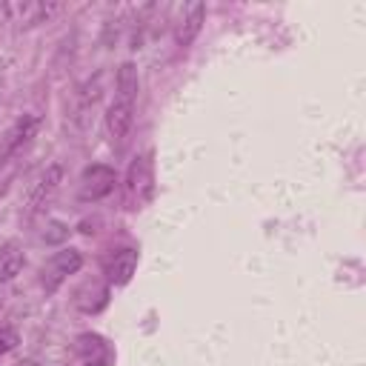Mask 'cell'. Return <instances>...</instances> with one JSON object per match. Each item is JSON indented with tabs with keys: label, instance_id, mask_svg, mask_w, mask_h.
<instances>
[{
	"label": "cell",
	"instance_id": "obj_1",
	"mask_svg": "<svg viewBox=\"0 0 366 366\" xmlns=\"http://www.w3.org/2000/svg\"><path fill=\"white\" fill-rule=\"evenodd\" d=\"M134 103H137V69L132 63H123L117 69L114 97L106 112V129H109L112 140H117V143L126 140V134L134 123Z\"/></svg>",
	"mask_w": 366,
	"mask_h": 366
},
{
	"label": "cell",
	"instance_id": "obj_2",
	"mask_svg": "<svg viewBox=\"0 0 366 366\" xmlns=\"http://www.w3.org/2000/svg\"><path fill=\"white\" fill-rule=\"evenodd\" d=\"M37 126H40V117H37V114H20V117L3 132V137H0V169H3L14 154H20V152L31 143V137L37 134Z\"/></svg>",
	"mask_w": 366,
	"mask_h": 366
},
{
	"label": "cell",
	"instance_id": "obj_3",
	"mask_svg": "<svg viewBox=\"0 0 366 366\" xmlns=\"http://www.w3.org/2000/svg\"><path fill=\"white\" fill-rule=\"evenodd\" d=\"M114 357L112 346L100 337V335H80L71 343V355H69V366H109Z\"/></svg>",
	"mask_w": 366,
	"mask_h": 366
},
{
	"label": "cell",
	"instance_id": "obj_4",
	"mask_svg": "<svg viewBox=\"0 0 366 366\" xmlns=\"http://www.w3.org/2000/svg\"><path fill=\"white\" fill-rule=\"evenodd\" d=\"M80 266H83V254L77 252V249H60V252H54L49 260H46V266H43V289L49 292V295H54L57 289H60V283L69 277V274H74V272H80Z\"/></svg>",
	"mask_w": 366,
	"mask_h": 366
},
{
	"label": "cell",
	"instance_id": "obj_5",
	"mask_svg": "<svg viewBox=\"0 0 366 366\" xmlns=\"http://www.w3.org/2000/svg\"><path fill=\"white\" fill-rule=\"evenodd\" d=\"M114 183H117L114 169L112 166H103V163H94V166H89L80 174L77 194H80V200H100V197H106V194L114 192Z\"/></svg>",
	"mask_w": 366,
	"mask_h": 366
},
{
	"label": "cell",
	"instance_id": "obj_6",
	"mask_svg": "<svg viewBox=\"0 0 366 366\" xmlns=\"http://www.w3.org/2000/svg\"><path fill=\"white\" fill-rule=\"evenodd\" d=\"M60 180H63V169H60V163H51L40 177H37V183H34V189L29 192V200H26V212L29 214H37L49 200H51V194L57 192V186H60Z\"/></svg>",
	"mask_w": 366,
	"mask_h": 366
},
{
	"label": "cell",
	"instance_id": "obj_7",
	"mask_svg": "<svg viewBox=\"0 0 366 366\" xmlns=\"http://www.w3.org/2000/svg\"><path fill=\"white\" fill-rule=\"evenodd\" d=\"M152 183H154V177H152V163H149V157L134 160L132 169H129V177H126V194H129V200L134 203V209L149 200Z\"/></svg>",
	"mask_w": 366,
	"mask_h": 366
},
{
	"label": "cell",
	"instance_id": "obj_8",
	"mask_svg": "<svg viewBox=\"0 0 366 366\" xmlns=\"http://www.w3.org/2000/svg\"><path fill=\"white\" fill-rule=\"evenodd\" d=\"M3 11L11 17V23L34 26V23H46L54 11H60V6L57 3H31V0H23V3H6Z\"/></svg>",
	"mask_w": 366,
	"mask_h": 366
},
{
	"label": "cell",
	"instance_id": "obj_9",
	"mask_svg": "<svg viewBox=\"0 0 366 366\" xmlns=\"http://www.w3.org/2000/svg\"><path fill=\"white\" fill-rule=\"evenodd\" d=\"M203 20H206V6H203V3H189L186 14L180 17V26H177V31H174V43H177L180 49L192 46L194 37H197L200 29H203Z\"/></svg>",
	"mask_w": 366,
	"mask_h": 366
},
{
	"label": "cell",
	"instance_id": "obj_10",
	"mask_svg": "<svg viewBox=\"0 0 366 366\" xmlns=\"http://www.w3.org/2000/svg\"><path fill=\"white\" fill-rule=\"evenodd\" d=\"M134 269H137V252H134V249H120V252H114V254L109 257V263H106V277H109V283H114V286H126V283L132 280Z\"/></svg>",
	"mask_w": 366,
	"mask_h": 366
},
{
	"label": "cell",
	"instance_id": "obj_11",
	"mask_svg": "<svg viewBox=\"0 0 366 366\" xmlns=\"http://www.w3.org/2000/svg\"><path fill=\"white\" fill-rule=\"evenodd\" d=\"M23 266H26L23 246H20L17 240H6V243L0 246V283L14 280Z\"/></svg>",
	"mask_w": 366,
	"mask_h": 366
},
{
	"label": "cell",
	"instance_id": "obj_12",
	"mask_svg": "<svg viewBox=\"0 0 366 366\" xmlns=\"http://www.w3.org/2000/svg\"><path fill=\"white\" fill-rule=\"evenodd\" d=\"M20 343V335L11 326H0V355H9Z\"/></svg>",
	"mask_w": 366,
	"mask_h": 366
}]
</instances>
